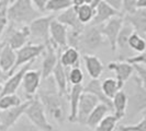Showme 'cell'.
<instances>
[{
	"label": "cell",
	"mask_w": 146,
	"mask_h": 131,
	"mask_svg": "<svg viewBox=\"0 0 146 131\" xmlns=\"http://www.w3.org/2000/svg\"><path fill=\"white\" fill-rule=\"evenodd\" d=\"M50 83L44 86L40 85L37 98L41 102L47 117H51L57 124H63L67 119L65 98L67 95H60L56 88L52 75L48 78Z\"/></svg>",
	"instance_id": "obj_1"
},
{
	"label": "cell",
	"mask_w": 146,
	"mask_h": 131,
	"mask_svg": "<svg viewBox=\"0 0 146 131\" xmlns=\"http://www.w3.org/2000/svg\"><path fill=\"white\" fill-rule=\"evenodd\" d=\"M8 19L9 23L15 25H29L33 20L41 16L32 6L31 0H12L8 6Z\"/></svg>",
	"instance_id": "obj_2"
},
{
	"label": "cell",
	"mask_w": 146,
	"mask_h": 131,
	"mask_svg": "<svg viewBox=\"0 0 146 131\" xmlns=\"http://www.w3.org/2000/svg\"><path fill=\"white\" fill-rule=\"evenodd\" d=\"M106 38L101 32V25H85L84 31L79 34L78 51L84 52V55H92L95 51L101 48L106 44Z\"/></svg>",
	"instance_id": "obj_3"
},
{
	"label": "cell",
	"mask_w": 146,
	"mask_h": 131,
	"mask_svg": "<svg viewBox=\"0 0 146 131\" xmlns=\"http://www.w3.org/2000/svg\"><path fill=\"white\" fill-rule=\"evenodd\" d=\"M24 115L27 119L31 124H33L35 128H37L41 131H53L54 128L50 124L47 115L44 110V107L42 106L41 102L38 101L37 96L33 97L30 100V103L28 107L24 111Z\"/></svg>",
	"instance_id": "obj_4"
},
{
	"label": "cell",
	"mask_w": 146,
	"mask_h": 131,
	"mask_svg": "<svg viewBox=\"0 0 146 131\" xmlns=\"http://www.w3.org/2000/svg\"><path fill=\"white\" fill-rule=\"evenodd\" d=\"M133 80L135 82V88L130 96L127 95V107L125 116L131 118L137 116L139 114H145L146 109V85L133 75Z\"/></svg>",
	"instance_id": "obj_5"
},
{
	"label": "cell",
	"mask_w": 146,
	"mask_h": 131,
	"mask_svg": "<svg viewBox=\"0 0 146 131\" xmlns=\"http://www.w3.org/2000/svg\"><path fill=\"white\" fill-rule=\"evenodd\" d=\"M17 26L18 25L9 23L8 28L0 39L3 45H8L13 50L20 49L25 44H28L30 39L29 26L28 25H22L20 28Z\"/></svg>",
	"instance_id": "obj_6"
},
{
	"label": "cell",
	"mask_w": 146,
	"mask_h": 131,
	"mask_svg": "<svg viewBox=\"0 0 146 131\" xmlns=\"http://www.w3.org/2000/svg\"><path fill=\"white\" fill-rule=\"evenodd\" d=\"M55 19V15H41L30 23V38L40 41L38 44L47 45L50 43V24Z\"/></svg>",
	"instance_id": "obj_7"
},
{
	"label": "cell",
	"mask_w": 146,
	"mask_h": 131,
	"mask_svg": "<svg viewBox=\"0 0 146 131\" xmlns=\"http://www.w3.org/2000/svg\"><path fill=\"white\" fill-rule=\"evenodd\" d=\"M45 49V45L43 44H35V43H28L25 44L20 49L15 50V64L13 66V69L11 71V74L21 68L22 66L28 65L30 62H34V60L43 54ZM10 74V75H11Z\"/></svg>",
	"instance_id": "obj_8"
},
{
	"label": "cell",
	"mask_w": 146,
	"mask_h": 131,
	"mask_svg": "<svg viewBox=\"0 0 146 131\" xmlns=\"http://www.w3.org/2000/svg\"><path fill=\"white\" fill-rule=\"evenodd\" d=\"M29 103L30 100H28L25 102H22L17 107L0 110V131H8L10 128H12L24 115Z\"/></svg>",
	"instance_id": "obj_9"
},
{
	"label": "cell",
	"mask_w": 146,
	"mask_h": 131,
	"mask_svg": "<svg viewBox=\"0 0 146 131\" xmlns=\"http://www.w3.org/2000/svg\"><path fill=\"white\" fill-rule=\"evenodd\" d=\"M62 49H57L53 44L50 42L45 45V49L43 51V60H42V67H41V77L42 80L47 79L52 75V72L55 68L56 64L59 60V52Z\"/></svg>",
	"instance_id": "obj_10"
},
{
	"label": "cell",
	"mask_w": 146,
	"mask_h": 131,
	"mask_svg": "<svg viewBox=\"0 0 146 131\" xmlns=\"http://www.w3.org/2000/svg\"><path fill=\"white\" fill-rule=\"evenodd\" d=\"M124 23V19H123V14L117 15L112 19H110L109 21H107L104 24L101 25V32H102L103 36L106 38V41L109 43L111 49L113 51L117 50V35L120 33V29L122 28Z\"/></svg>",
	"instance_id": "obj_11"
},
{
	"label": "cell",
	"mask_w": 146,
	"mask_h": 131,
	"mask_svg": "<svg viewBox=\"0 0 146 131\" xmlns=\"http://www.w3.org/2000/svg\"><path fill=\"white\" fill-rule=\"evenodd\" d=\"M98 104H99V101L95 95L87 93V92H82L79 103H78V107H77L76 122L80 124H86L88 116L90 115V113L94 110V108Z\"/></svg>",
	"instance_id": "obj_12"
},
{
	"label": "cell",
	"mask_w": 146,
	"mask_h": 131,
	"mask_svg": "<svg viewBox=\"0 0 146 131\" xmlns=\"http://www.w3.org/2000/svg\"><path fill=\"white\" fill-rule=\"evenodd\" d=\"M32 65H33V62H30L28 65L22 66L21 68H19L15 72H13L11 75H9L7 80L5 81L3 84H2V90H1L0 95L15 94V92L18 91V88L21 85L24 73L27 72L29 69H31Z\"/></svg>",
	"instance_id": "obj_13"
},
{
	"label": "cell",
	"mask_w": 146,
	"mask_h": 131,
	"mask_svg": "<svg viewBox=\"0 0 146 131\" xmlns=\"http://www.w3.org/2000/svg\"><path fill=\"white\" fill-rule=\"evenodd\" d=\"M124 22L129 23L133 31L139 36L145 38L146 36V9H136L131 13L123 14Z\"/></svg>",
	"instance_id": "obj_14"
},
{
	"label": "cell",
	"mask_w": 146,
	"mask_h": 131,
	"mask_svg": "<svg viewBox=\"0 0 146 131\" xmlns=\"http://www.w3.org/2000/svg\"><path fill=\"white\" fill-rule=\"evenodd\" d=\"M41 82H42V77H41V72L38 70L29 69L24 73L21 84L23 91H24L25 95L29 97V100L33 98L34 95L37 93L40 85H41Z\"/></svg>",
	"instance_id": "obj_15"
},
{
	"label": "cell",
	"mask_w": 146,
	"mask_h": 131,
	"mask_svg": "<svg viewBox=\"0 0 146 131\" xmlns=\"http://www.w3.org/2000/svg\"><path fill=\"white\" fill-rule=\"evenodd\" d=\"M67 33L68 29L65 25L57 22L55 19L50 24V42L57 49H64L67 47Z\"/></svg>",
	"instance_id": "obj_16"
},
{
	"label": "cell",
	"mask_w": 146,
	"mask_h": 131,
	"mask_svg": "<svg viewBox=\"0 0 146 131\" xmlns=\"http://www.w3.org/2000/svg\"><path fill=\"white\" fill-rule=\"evenodd\" d=\"M55 20L62 23L63 25H65L66 28H69L70 31H74L76 33H81L85 29V25L78 20L76 10L74 7H70L69 9L63 11L62 13H59L57 16H55Z\"/></svg>",
	"instance_id": "obj_17"
},
{
	"label": "cell",
	"mask_w": 146,
	"mask_h": 131,
	"mask_svg": "<svg viewBox=\"0 0 146 131\" xmlns=\"http://www.w3.org/2000/svg\"><path fill=\"white\" fill-rule=\"evenodd\" d=\"M121 14V12H117V10H114L113 8H111L109 5H107L104 1L100 2L97 7L95 8V15L92 21L89 24L92 25H102L107 21H109L110 19Z\"/></svg>",
	"instance_id": "obj_18"
},
{
	"label": "cell",
	"mask_w": 146,
	"mask_h": 131,
	"mask_svg": "<svg viewBox=\"0 0 146 131\" xmlns=\"http://www.w3.org/2000/svg\"><path fill=\"white\" fill-rule=\"evenodd\" d=\"M107 68L115 72V79L124 84L133 75V67L125 61H112L107 65Z\"/></svg>",
	"instance_id": "obj_19"
},
{
	"label": "cell",
	"mask_w": 146,
	"mask_h": 131,
	"mask_svg": "<svg viewBox=\"0 0 146 131\" xmlns=\"http://www.w3.org/2000/svg\"><path fill=\"white\" fill-rule=\"evenodd\" d=\"M82 59H84V64H85L89 77L92 80H99V78L101 77L103 72V69H104L101 60L95 55H88V54L84 55Z\"/></svg>",
	"instance_id": "obj_20"
},
{
	"label": "cell",
	"mask_w": 146,
	"mask_h": 131,
	"mask_svg": "<svg viewBox=\"0 0 146 131\" xmlns=\"http://www.w3.org/2000/svg\"><path fill=\"white\" fill-rule=\"evenodd\" d=\"M52 78L56 85V88L60 95H67V88H68V79H67V69L60 65V62L56 64L53 72Z\"/></svg>",
	"instance_id": "obj_21"
},
{
	"label": "cell",
	"mask_w": 146,
	"mask_h": 131,
	"mask_svg": "<svg viewBox=\"0 0 146 131\" xmlns=\"http://www.w3.org/2000/svg\"><path fill=\"white\" fill-rule=\"evenodd\" d=\"M84 92V85H72L70 91L68 92V101H69V114L68 120L70 122H76V115H77V107L80 100V96Z\"/></svg>",
	"instance_id": "obj_22"
},
{
	"label": "cell",
	"mask_w": 146,
	"mask_h": 131,
	"mask_svg": "<svg viewBox=\"0 0 146 131\" xmlns=\"http://www.w3.org/2000/svg\"><path fill=\"white\" fill-rule=\"evenodd\" d=\"M80 52L73 47H66L59 52V62L66 69L79 67Z\"/></svg>",
	"instance_id": "obj_23"
},
{
	"label": "cell",
	"mask_w": 146,
	"mask_h": 131,
	"mask_svg": "<svg viewBox=\"0 0 146 131\" xmlns=\"http://www.w3.org/2000/svg\"><path fill=\"white\" fill-rule=\"evenodd\" d=\"M15 50L10 48L8 45H3L0 49V67L8 77L11 74L15 64Z\"/></svg>",
	"instance_id": "obj_24"
},
{
	"label": "cell",
	"mask_w": 146,
	"mask_h": 131,
	"mask_svg": "<svg viewBox=\"0 0 146 131\" xmlns=\"http://www.w3.org/2000/svg\"><path fill=\"white\" fill-rule=\"evenodd\" d=\"M112 102V110L113 115L119 119V121L124 118L126 114V107H127V94L124 91H119L117 94L111 98Z\"/></svg>",
	"instance_id": "obj_25"
},
{
	"label": "cell",
	"mask_w": 146,
	"mask_h": 131,
	"mask_svg": "<svg viewBox=\"0 0 146 131\" xmlns=\"http://www.w3.org/2000/svg\"><path fill=\"white\" fill-rule=\"evenodd\" d=\"M84 92H87V93L95 95L98 98L99 103L104 104L106 106L109 107L110 110H112V102H111V100H109L106 95L103 94L102 90H101V82L99 80H92L91 79L87 83V85L84 86Z\"/></svg>",
	"instance_id": "obj_26"
},
{
	"label": "cell",
	"mask_w": 146,
	"mask_h": 131,
	"mask_svg": "<svg viewBox=\"0 0 146 131\" xmlns=\"http://www.w3.org/2000/svg\"><path fill=\"white\" fill-rule=\"evenodd\" d=\"M110 111V109L108 106H106L104 104L99 103L96 106L94 110L90 113V115L88 116L87 120H86V126L90 129H95L97 127V124H99L102 120L104 117L108 115V113Z\"/></svg>",
	"instance_id": "obj_27"
},
{
	"label": "cell",
	"mask_w": 146,
	"mask_h": 131,
	"mask_svg": "<svg viewBox=\"0 0 146 131\" xmlns=\"http://www.w3.org/2000/svg\"><path fill=\"white\" fill-rule=\"evenodd\" d=\"M134 31H133L131 25L129 23L124 22L121 29H120L119 35H117V43H115L117 49L119 48L122 52H126V51L129 50V44L127 43H129V38H130V36H131V34Z\"/></svg>",
	"instance_id": "obj_28"
},
{
	"label": "cell",
	"mask_w": 146,
	"mask_h": 131,
	"mask_svg": "<svg viewBox=\"0 0 146 131\" xmlns=\"http://www.w3.org/2000/svg\"><path fill=\"white\" fill-rule=\"evenodd\" d=\"M123 86H124V84L119 82L114 78H107L101 82V90H102L103 94L109 100H111L119 91H121Z\"/></svg>",
	"instance_id": "obj_29"
},
{
	"label": "cell",
	"mask_w": 146,
	"mask_h": 131,
	"mask_svg": "<svg viewBox=\"0 0 146 131\" xmlns=\"http://www.w3.org/2000/svg\"><path fill=\"white\" fill-rule=\"evenodd\" d=\"M75 10H76L78 20L84 25H87L92 21L94 15H95V10L90 7V5H82L80 7L75 8Z\"/></svg>",
	"instance_id": "obj_30"
},
{
	"label": "cell",
	"mask_w": 146,
	"mask_h": 131,
	"mask_svg": "<svg viewBox=\"0 0 146 131\" xmlns=\"http://www.w3.org/2000/svg\"><path fill=\"white\" fill-rule=\"evenodd\" d=\"M73 7L72 0H48L45 7V12H63Z\"/></svg>",
	"instance_id": "obj_31"
},
{
	"label": "cell",
	"mask_w": 146,
	"mask_h": 131,
	"mask_svg": "<svg viewBox=\"0 0 146 131\" xmlns=\"http://www.w3.org/2000/svg\"><path fill=\"white\" fill-rule=\"evenodd\" d=\"M127 44H129V48L132 49L133 51H135V52H137V54H143L145 51V48H146L145 38L139 36V34L135 33V32H133L131 34Z\"/></svg>",
	"instance_id": "obj_32"
},
{
	"label": "cell",
	"mask_w": 146,
	"mask_h": 131,
	"mask_svg": "<svg viewBox=\"0 0 146 131\" xmlns=\"http://www.w3.org/2000/svg\"><path fill=\"white\" fill-rule=\"evenodd\" d=\"M22 103L21 98L17 94L0 95V110L17 107Z\"/></svg>",
	"instance_id": "obj_33"
},
{
	"label": "cell",
	"mask_w": 146,
	"mask_h": 131,
	"mask_svg": "<svg viewBox=\"0 0 146 131\" xmlns=\"http://www.w3.org/2000/svg\"><path fill=\"white\" fill-rule=\"evenodd\" d=\"M117 122H119V119L114 115H107L97 124L95 131H114Z\"/></svg>",
	"instance_id": "obj_34"
},
{
	"label": "cell",
	"mask_w": 146,
	"mask_h": 131,
	"mask_svg": "<svg viewBox=\"0 0 146 131\" xmlns=\"http://www.w3.org/2000/svg\"><path fill=\"white\" fill-rule=\"evenodd\" d=\"M67 79L68 83H70L72 85H81L85 79V75L79 67H74L70 69H67Z\"/></svg>",
	"instance_id": "obj_35"
},
{
	"label": "cell",
	"mask_w": 146,
	"mask_h": 131,
	"mask_svg": "<svg viewBox=\"0 0 146 131\" xmlns=\"http://www.w3.org/2000/svg\"><path fill=\"white\" fill-rule=\"evenodd\" d=\"M11 1L12 0H5L3 6L0 9V39H1L2 35H3L6 29L8 28V25H9V19H8L7 10H8V6L10 5Z\"/></svg>",
	"instance_id": "obj_36"
},
{
	"label": "cell",
	"mask_w": 146,
	"mask_h": 131,
	"mask_svg": "<svg viewBox=\"0 0 146 131\" xmlns=\"http://www.w3.org/2000/svg\"><path fill=\"white\" fill-rule=\"evenodd\" d=\"M119 131H146V115L144 114L136 124L119 126Z\"/></svg>",
	"instance_id": "obj_37"
},
{
	"label": "cell",
	"mask_w": 146,
	"mask_h": 131,
	"mask_svg": "<svg viewBox=\"0 0 146 131\" xmlns=\"http://www.w3.org/2000/svg\"><path fill=\"white\" fill-rule=\"evenodd\" d=\"M8 131H41L35 128L27 118H21L17 124Z\"/></svg>",
	"instance_id": "obj_38"
},
{
	"label": "cell",
	"mask_w": 146,
	"mask_h": 131,
	"mask_svg": "<svg viewBox=\"0 0 146 131\" xmlns=\"http://www.w3.org/2000/svg\"><path fill=\"white\" fill-rule=\"evenodd\" d=\"M133 67V74L143 84L146 85V67L145 65H134Z\"/></svg>",
	"instance_id": "obj_39"
},
{
	"label": "cell",
	"mask_w": 146,
	"mask_h": 131,
	"mask_svg": "<svg viewBox=\"0 0 146 131\" xmlns=\"http://www.w3.org/2000/svg\"><path fill=\"white\" fill-rule=\"evenodd\" d=\"M145 52L143 54H137L136 56H131V57H127V58H124L123 61L130 64L131 66L134 65H145Z\"/></svg>",
	"instance_id": "obj_40"
},
{
	"label": "cell",
	"mask_w": 146,
	"mask_h": 131,
	"mask_svg": "<svg viewBox=\"0 0 146 131\" xmlns=\"http://www.w3.org/2000/svg\"><path fill=\"white\" fill-rule=\"evenodd\" d=\"M135 3H136V0H122V11L123 13H131L133 11H135Z\"/></svg>",
	"instance_id": "obj_41"
},
{
	"label": "cell",
	"mask_w": 146,
	"mask_h": 131,
	"mask_svg": "<svg viewBox=\"0 0 146 131\" xmlns=\"http://www.w3.org/2000/svg\"><path fill=\"white\" fill-rule=\"evenodd\" d=\"M48 0H31L32 6L34 7V9L36 10L37 12H40L41 14L45 12V7Z\"/></svg>",
	"instance_id": "obj_42"
},
{
	"label": "cell",
	"mask_w": 146,
	"mask_h": 131,
	"mask_svg": "<svg viewBox=\"0 0 146 131\" xmlns=\"http://www.w3.org/2000/svg\"><path fill=\"white\" fill-rule=\"evenodd\" d=\"M103 1L114 10H117V12L122 11V0H103Z\"/></svg>",
	"instance_id": "obj_43"
},
{
	"label": "cell",
	"mask_w": 146,
	"mask_h": 131,
	"mask_svg": "<svg viewBox=\"0 0 146 131\" xmlns=\"http://www.w3.org/2000/svg\"><path fill=\"white\" fill-rule=\"evenodd\" d=\"M135 9H146V0H136Z\"/></svg>",
	"instance_id": "obj_44"
},
{
	"label": "cell",
	"mask_w": 146,
	"mask_h": 131,
	"mask_svg": "<svg viewBox=\"0 0 146 131\" xmlns=\"http://www.w3.org/2000/svg\"><path fill=\"white\" fill-rule=\"evenodd\" d=\"M72 5L74 8H78L82 5H85V2H84V0H72Z\"/></svg>",
	"instance_id": "obj_45"
},
{
	"label": "cell",
	"mask_w": 146,
	"mask_h": 131,
	"mask_svg": "<svg viewBox=\"0 0 146 131\" xmlns=\"http://www.w3.org/2000/svg\"><path fill=\"white\" fill-rule=\"evenodd\" d=\"M7 78H8V75L2 71V69H1V67H0V82L3 83L5 81L7 80Z\"/></svg>",
	"instance_id": "obj_46"
},
{
	"label": "cell",
	"mask_w": 146,
	"mask_h": 131,
	"mask_svg": "<svg viewBox=\"0 0 146 131\" xmlns=\"http://www.w3.org/2000/svg\"><path fill=\"white\" fill-rule=\"evenodd\" d=\"M103 0H92V2H91V5H90V7L92 8L94 10H95V8L100 3V2H102Z\"/></svg>",
	"instance_id": "obj_47"
},
{
	"label": "cell",
	"mask_w": 146,
	"mask_h": 131,
	"mask_svg": "<svg viewBox=\"0 0 146 131\" xmlns=\"http://www.w3.org/2000/svg\"><path fill=\"white\" fill-rule=\"evenodd\" d=\"M84 2H85V5H91L92 0H84Z\"/></svg>",
	"instance_id": "obj_48"
},
{
	"label": "cell",
	"mask_w": 146,
	"mask_h": 131,
	"mask_svg": "<svg viewBox=\"0 0 146 131\" xmlns=\"http://www.w3.org/2000/svg\"><path fill=\"white\" fill-rule=\"evenodd\" d=\"M3 3H5V0H1V1H0V9L2 8V6H3Z\"/></svg>",
	"instance_id": "obj_49"
},
{
	"label": "cell",
	"mask_w": 146,
	"mask_h": 131,
	"mask_svg": "<svg viewBox=\"0 0 146 131\" xmlns=\"http://www.w3.org/2000/svg\"><path fill=\"white\" fill-rule=\"evenodd\" d=\"M2 84H3V83L0 82V93H1V90H2Z\"/></svg>",
	"instance_id": "obj_50"
},
{
	"label": "cell",
	"mask_w": 146,
	"mask_h": 131,
	"mask_svg": "<svg viewBox=\"0 0 146 131\" xmlns=\"http://www.w3.org/2000/svg\"><path fill=\"white\" fill-rule=\"evenodd\" d=\"M2 46H3V44L1 43V41H0V49H1V48H2Z\"/></svg>",
	"instance_id": "obj_51"
},
{
	"label": "cell",
	"mask_w": 146,
	"mask_h": 131,
	"mask_svg": "<svg viewBox=\"0 0 146 131\" xmlns=\"http://www.w3.org/2000/svg\"><path fill=\"white\" fill-rule=\"evenodd\" d=\"M0 1H1V0H0Z\"/></svg>",
	"instance_id": "obj_52"
}]
</instances>
